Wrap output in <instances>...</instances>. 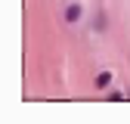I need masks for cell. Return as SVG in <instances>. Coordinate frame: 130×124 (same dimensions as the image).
Masks as SVG:
<instances>
[{"instance_id": "6da1fadb", "label": "cell", "mask_w": 130, "mask_h": 124, "mask_svg": "<svg viewBox=\"0 0 130 124\" xmlns=\"http://www.w3.org/2000/svg\"><path fill=\"white\" fill-rule=\"evenodd\" d=\"M80 16H84L80 3H71V6H65V22H68V25H77V22H80Z\"/></svg>"}, {"instance_id": "7a4b0ae2", "label": "cell", "mask_w": 130, "mask_h": 124, "mask_svg": "<svg viewBox=\"0 0 130 124\" xmlns=\"http://www.w3.org/2000/svg\"><path fill=\"white\" fill-rule=\"evenodd\" d=\"M111 81H115V74H111V71H99V74H96V81H93V84H96V90H105V87H108Z\"/></svg>"}, {"instance_id": "3957f363", "label": "cell", "mask_w": 130, "mask_h": 124, "mask_svg": "<svg viewBox=\"0 0 130 124\" xmlns=\"http://www.w3.org/2000/svg\"><path fill=\"white\" fill-rule=\"evenodd\" d=\"M93 28H105V12H99V19H93Z\"/></svg>"}]
</instances>
